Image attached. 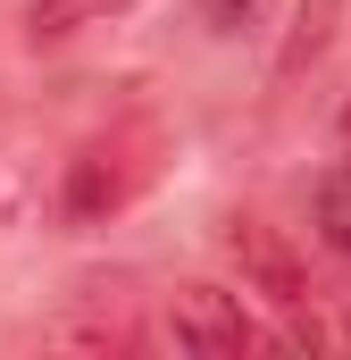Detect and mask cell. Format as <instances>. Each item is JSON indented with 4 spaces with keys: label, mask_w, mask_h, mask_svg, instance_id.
I'll return each mask as SVG.
<instances>
[{
    "label": "cell",
    "mask_w": 351,
    "mask_h": 360,
    "mask_svg": "<svg viewBox=\"0 0 351 360\" xmlns=\"http://www.w3.org/2000/svg\"><path fill=\"white\" fill-rule=\"evenodd\" d=\"M318 235H326L335 252H351V160L326 168V184H318Z\"/></svg>",
    "instance_id": "obj_6"
},
{
    "label": "cell",
    "mask_w": 351,
    "mask_h": 360,
    "mask_svg": "<svg viewBox=\"0 0 351 360\" xmlns=\"http://www.w3.org/2000/svg\"><path fill=\"white\" fill-rule=\"evenodd\" d=\"M226 252H234L243 285H251V293H267L276 310H310V302H318L310 260H301V252H293L276 226H260V218H234V226H226Z\"/></svg>",
    "instance_id": "obj_2"
},
{
    "label": "cell",
    "mask_w": 351,
    "mask_h": 360,
    "mask_svg": "<svg viewBox=\"0 0 351 360\" xmlns=\"http://www.w3.org/2000/svg\"><path fill=\"white\" fill-rule=\"evenodd\" d=\"M134 0H34L25 8V34L34 42H59V34H84V25H109V17H126Z\"/></svg>",
    "instance_id": "obj_5"
},
{
    "label": "cell",
    "mask_w": 351,
    "mask_h": 360,
    "mask_svg": "<svg viewBox=\"0 0 351 360\" xmlns=\"http://www.w3.org/2000/svg\"><path fill=\"white\" fill-rule=\"evenodd\" d=\"M335 17H343V0H301L293 8V34L276 51V84H301V68H318V51L335 42Z\"/></svg>",
    "instance_id": "obj_4"
},
{
    "label": "cell",
    "mask_w": 351,
    "mask_h": 360,
    "mask_svg": "<svg viewBox=\"0 0 351 360\" xmlns=\"http://www.w3.org/2000/svg\"><path fill=\"white\" fill-rule=\"evenodd\" d=\"M168 344L201 352V360H243L260 344V327H251V310L226 285H176L168 293Z\"/></svg>",
    "instance_id": "obj_1"
},
{
    "label": "cell",
    "mask_w": 351,
    "mask_h": 360,
    "mask_svg": "<svg viewBox=\"0 0 351 360\" xmlns=\"http://www.w3.org/2000/svg\"><path fill=\"white\" fill-rule=\"evenodd\" d=\"M117 201H126L117 151H76V160H67V193H59V218H67V226H100Z\"/></svg>",
    "instance_id": "obj_3"
},
{
    "label": "cell",
    "mask_w": 351,
    "mask_h": 360,
    "mask_svg": "<svg viewBox=\"0 0 351 360\" xmlns=\"http://www.w3.org/2000/svg\"><path fill=\"white\" fill-rule=\"evenodd\" d=\"M267 0H192V17L209 25V34H243V25H260Z\"/></svg>",
    "instance_id": "obj_7"
}]
</instances>
